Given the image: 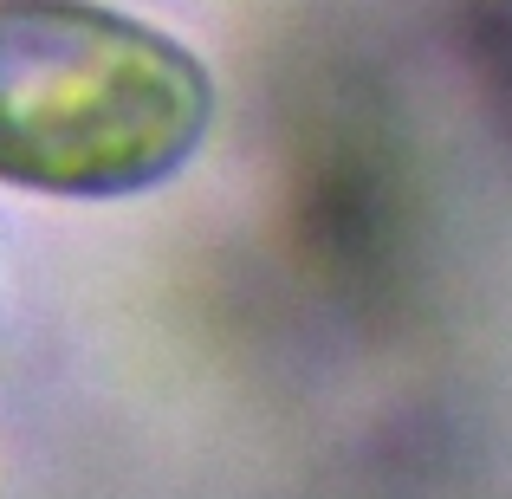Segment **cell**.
Here are the masks:
<instances>
[{"label": "cell", "instance_id": "obj_1", "mask_svg": "<svg viewBox=\"0 0 512 499\" xmlns=\"http://www.w3.org/2000/svg\"><path fill=\"white\" fill-rule=\"evenodd\" d=\"M214 78L156 20L104 0H0V188L150 195L195 163Z\"/></svg>", "mask_w": 512, "mask_h": 499}]
</instances>
